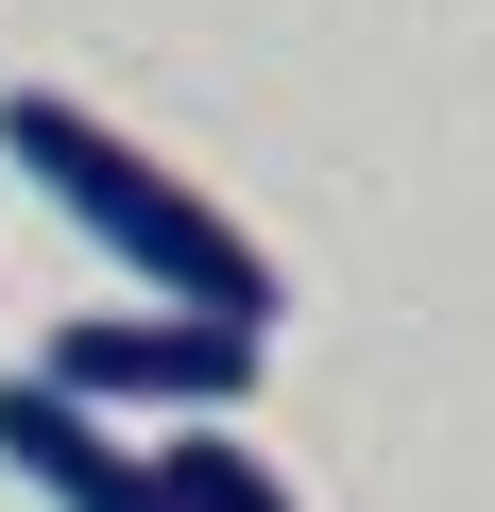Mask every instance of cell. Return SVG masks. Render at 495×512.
Segmentation results:
<instances>
[{
  "mask_svg": "<svg viewBox=\"0 0 495 512\" xmlns=\"http://www.w3.org/2000/svg\"><path fill=\"white\" fill-rule=\"evenodd\" d=\"M0 171H18V188H52V205H69L103 256H120V274L154 291V308H205V325H257V342H274V308H291V291H274V256L239 239V222H222L188 171H154V154H137L103 103L18 86V103H0Z\"/></svg>",
  "mask_w": 495,
  "mask_h": 512,
  "instance_id": "cell-1",
  "label": "cell"
},
{
  "mask_svg": "<svg viewBox=\"0 0 495 512\" xmlns=\"http://www.w3.org/2000/svg\"><path fill=\"white\" fill-rule=\"evenodd\" d=\"M257 325H205V308H86V325H52V393H86V410H120V427H205V410H239L257 393Z\"/></svg>",
  "mask_w": 495,
  "mask_h": 512,
  "instance_id": "cell-2",
  "label": "cell"
},
{
  "mask_svg": "<svg viewBox=\"0 0 495 512\" xmlns=\"http://www.w3.org/2000/svg\"><path fill=\"white\" fill-rule=\"evenodd\" d=\"M0 478L52 495V512H154V444L52 376H0Z\"/></svg>",
  "mask_w": 495,
  "mask_h": 512,
  "instance_id": "cell-3",
  "label": "cell"
},
{
  "mask_svg": "<svg viewBox=\"0 0 495 512\" xmlns=\"http://www.w3.org/2000/svg\"><path fill=\"white\" fill-rule=\"evenodd\" d=\"M154 512H291V478L257 444H154Z\"/></svg>",
  "mask_w": 495,
  "mask_h": 512,
  "instance_id": "cell-4",
  "label": "cell"
}]
</instances>
